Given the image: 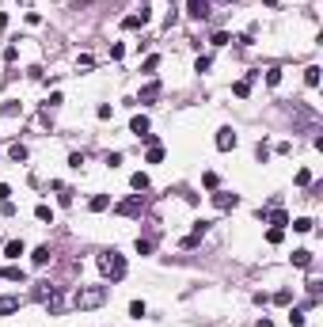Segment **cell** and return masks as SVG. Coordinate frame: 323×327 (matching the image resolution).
I'll return each mask as SVG.
<instances>
[{"instance_id": "obj_6", "label": "cell", "mask_w": 323, "mask_h": 327, "mask_svg": "<svg viewBox=\"0 0 323 327\" xmlns=\"http://www.w3.org/2000/svg\"><path fill=\"white\" fill-rule=\"evenodd\" d=\"M236 145H240V141H236V133H232L228 126H224V129H217V149H220V152H232Z\"/></svg>"}, {"instance_id": "obj_31", "label": "cell", "mask_w": 323, "mask_h": 327, "mask_svg": "<svg viewBox=\"0 0 323 327\" xmlns=\"http://www.w3.org/2000/svg\"><path fill=\"white\" fill-rule=\"evenodd\" d=\"M289 297H293L289 289H278V293H274V304H289Z\"/></svg>"}, {"instance_id": "obj_12", "label": "cell", "mask_w": 323, "mask_h": 327, "mask_svg": "<svg viewBox=\"0 0 323 327\" xmlns=\"http://www.w3.org/2000/svg\"><path fill=\"white\" fill-rule=\"evenodd\" d=\"M130 133H137V137H145V133H148V118H145V114H137V118L130 122Z\"/></svg>"}, {"instance_id": "obj_17", "label": "cell", "mask_w": 323, "mask_h": 327, "mask_svg": "<svg viewBox=\"0 0 323 327\" xmlns=\"http://www.w3.org/2000/svg\"><path fill=\"white\" fill-rule=\"evenodd\" d=\"M304 84H308V88L320 84V65H308V69H304Z\"/></svg>"}, {"instance_id": "obj_11", "label": "cell", "mask_w": 323, "mask_h": 327, "mask_svg": "<svg viewBox=\"0 0 323 327\" xmlns=\"http://www.w3.org/2000/svg\"><path fill=\"white\" fill-rule=\"evenodd\" d=\"M19 304H23L19 297H0V316H12V312H19Z\"/></svg>"}, {"instance_id": "obj_33", "label": "cell", "mask_w": 323, "mask_h": 327, "mask_svg": "<svg viewBox=\"0 0 323 327\" xmlns=\"http://www.w3.org/2000/svg\"><path fill=\"white\" fill-rule=\"evenodd\" d=\"M209 65H213V61H209V57H198V61H194V72H206Z\"/></svg>"}, {"instance_id": "obj_21", "label": "cell", "mask_w": 323, "mask_h": 327, "mask_svg": "<svg viewBox=\"0 0 323 327\" xmlns=\"http://www.w3.org/2000/svg\"><path fill=\"white\" fill-rule=\"evenodd\" d=\"M34 217H38V221H50V225H54V209H50V206H38V209H34Z\"/></svg>"}, {"instance_id": "obj_23", "label": "cell", "mask_w": 323, "mask_h": 327, "mask_svg": "<svg viewBox=\"0 0 323 327\" xmlns=\"http://www.w3.org/2000/svg\"><path fill=\"white\" fill-rule=\"evenodd\" d=\"M145 312H148V308H145V300H133V304H130V316H133V320H141Z\"/></svg>"}, {"instance_id": "obj_9", "label": "cell", "mask_w": 323, "mask_h": 327, "mask_svg": "<svg viewBox=\"0 0 323 327\" xmlns=\"http://www.w3.org/2000/svg\"><path fill=\"white\" fill-rule=\"evenodd\" d=\"M187 12H190V19H206V15H209V4H206V0H190V4H187Z\"/></svg>"}, {"instance_id": "obj_30", "label": "cell", "mask_w": 323, "mask_h": 327, "mask_svg": "<svg viewBox=\"0 0 323 327\" xmlns=\"http://www.w3.org/2000/svg\"><path fill=\"white\" fill-rule=\"evenodd\" d=\"M137 255H152V240H137Z\"/></svg>"}, {"instance_id": "obj_7", "label": "cell", "mask_w": 323, "mask_h": 327, "mask_svg": "<svg viewBox=\"0 0 323 327\" xmlns=\"http://www.w3.org/2000/svg\"><path fill=\"white\" fill-rule=\"evenodd\" d=\"M213 206H217V209H236V206H240V194H228V190H217V194H213Z\"/></svg>"}, {"instance_id": "obj_3", "label": "cell", "mask_w": 323, "mask_h": 327, "mask_svg": "<svg viewBox=\"0 0 323 327\" xmlns=\"http://www.w3.org/2000/svg\"><path fill=\"white\" fill-rule=\"evenodd\" d=\"M114 209H118V213H122V217H137V213H141V209H145V198H141V194H133V198L118 202Z\"/></svg>"}, {"instance_id": "obj_16", "label": "cell", "mask_w": 323, "mask_h": 327, "mask_svg": "<svg viewBox=\"0 0 323 327\" xmlns=\"http://www.w3.org/2000/svg\"><path fill=\"white\" fill-rule=\"evenodd\" d=\"M23 251H27V247H23V240H12L8 247H4V255H8V259H19Z\"/></svg>"}, {"instance_id": "obj_2", "label": "cell", "mask_w": 323, "mask_h": 327, "mask_svg": "<svg viewBox=\"0 0 323 327\" xmlns=\"http://www.w3.org/2000/svg\"><path fill=\"white\" fill-rule=\"evenodd\" d=\"M99 270H103L110 282H122L130 267H126V255H118V251H103V255H99Z\"/></svg>"}, {"instance_id": "obj_15", "label": "cell", "mask_w": 323, "mask_h": 327, "mask_svg": "<svg viewBox=\"0 0 323 327\" xmlns=\"http://www.w3.org/2000/svg\"><path fill=\"white\" fill-rule=\"evenodd\" d=\"M163 160V149H160V141L156 145H148V152H145V164H160Z\"/></svg>"}, {"instance_id": "obj_27", "label": "cell", "mask_w": 323, "mask_h": 327, "mask_svg": "<svg viewBox=\"0 0 323 327\" xmlns=\"http://www.w3.org/2000/svg\"><path fill=\"white\" fill-rule=\"evenodd\" d=\"M266 240H270V243H281V240H285V228H270V232H266Z\"/></svg>"}, {"instance_id": "obj_10", "label": "cell", "mask_w": 323, "mask_h": 327, "mask_svg": "<svg viewBox=\"0 0 323 327\" xmlns=\"http://www.w3.org/2000/svg\"><path fill=\"white\" fill-rule=\"evenodd\" d=\"M50 255H54V251H50V243H42V247H34L30 263H34V267H46V263H50Z\"/></svg>"}, {"instance_id": "obj_20", "label": "cell", "mask_w": 323, "mask_h": 327, "mask_svg": "<svg viewBox=\"0 0 323 327\" xmlns=\"http://www.w3.org/2000/svg\"><path fill=\"white\" fill-rule=\"evenodd\" d=\"M232 91L240 95V99H243V95L251 91V76H243V80H236V88H232Z\"/></svg>"}, {"instance_id": "obj_24", "label": "cell", "mask_w": 323, "mask_h": 327, "mask_svg": "<svg viewBox=\"0 0 323 327\" xmlns=\"http://www.w3.org/2000/svg\"><path fill=\"white\" fill-rule=\"evenodd\" d=\"M266 84L278 88V84H281V69H266Z\"/></svg>"}, {"instance_id": "obj_5", "label": "cell", "mask_w": 323, "mask_h": 327, "mask_svg": "<svg viewBox=\"0 0 323 327\" xmlns=\"http://www.w3.org/2000/svg\"><path fill=\"white\" fill-rule=\"evenodd\" d=\"M209 232V221H198V225H194V232L190 236H183V247H187V251H190V247H198V243H202V236H206Z\"/></svg>"}, {"instance_id": "obj_35", "label": "cell", "mask_w": 323, "mask_h": 327, "mask_svg": "<svg viewBox=\"0 0 323 327\" xmlns=\"http://www.w3.org/2000/svg\"><path fill=\"white\" fill-rule=\"evenodd\" d=\"M8 198H12V186H8V183H0V202H8Z\"/></svg>"}, {"instance_id": "obj_25", "label": "cell", "mask_w": 323, "mask_h": 327, "mask_svg": "<svg viewBox=\"0 0 323 327\" xmlns=\"http://www.w3.org/2000/svg\"><path fill=\"white\" fill-rule=\"evenodd\" d=\"M296 186H312V171H308V168L296 171Z\"/></svg>"}, {"instance_id": "obj_19", "label": "cell", "mask_w": 323, "mask_h": 327, "mask_svg": "<svg viewBox=\"0 0 323 327\" xmlns=\"http://www.w3.org/2000/svg\"><path fill=\"white\" fill-rule=\"evenodd\" d=\"M8 156H12L15 164H23V160H27V149H23V145H12V149H8Z\"/></svg>"}, {"instance_id": "obj_34", "label": "cell", "mask_w": 323, "mask_h": 327, "mask_svg": "<svg viewBox=\"0 0 323 327\" xmlns=\"http://www.w3.org/2000/svg\"><path fill=\"white\" fill-rule=\"evenodd\" d=\"M156 69H160V57L152 54V57H148V61H145V72H156Z\"/></svg>"}, {"instance_id": "obj_13", "label": "cell", "mask_w": 323, "mask_h": 327, "mask_svg": "<svg viewBox=\"0 0 323 327\" xmlns=\"http://www.w3.org/2000/svg\"><path fill=\"white\" fill-rule=\"evenodd\" d=\"M293 267H300V270H304V267H312V251H308V247L293 251Z\"/></svg>"}, {"instance_id": "obj_26", "label": "cell", "mask_w": 323, "mask_h": 327, "mask_svg": "<svg viewBox=\"0 0 323 327\" xmlns=\"http://www.w3.org/2000/svg\"><path fill=\"white\" fill-rule=\"evenodd\" d=\"M0 278H8V282H19V285H23V270H15V267H12V270H0Z\"/></svg>"}, {"instance_id": "obj_14", "label": "cell", "mask_w": 323, "mask_h": 327, "mask_svg": "<svg viewBox=\"0 0 323 327\" xmlns=\"http://www.w3.org/2000/svg\"><path fill=\"white\" fill-rule=\"evenodd\" d=\"M107 206H110V198H107V194H95V198L88 202V209H91V213H103Z\"/></svg>"}, {"instance_id": "obj_36", "label": "cell", "mask_w": 323, "mask_h": 327, "mask_svg": "<svg viewBox=\"0 0 323 327\" xmlns=\"http://www.w3.org/2000/svg\"><path fill=\"white\" fill-rule=\"evenodd\" d=\"M263 4H266V8H278V0H263Z\"/></svg>"}, {"instance_id": "obj_32", "label": "cell", "mask_w": 323, "mask_h": 327, "mask_svg": "<svg viewBox=\"0 0 323 327\" xmlns=\"http://www.w3.org/2000/svg\"><path fill=\"white\" fill-rule=\"evenodd\" d=\"M69 168H76V171L84 168V152H73V156H69Z\"/></svg>"}, {"instance_id": "obj_4", "label": "cell", "mask_w": 323, "mask_h": 327, "mask_svg": "<svg viewBox=\"0 0 323 327\" xmlns=\"http://www.w3.org/2000/svg\"><path fill=\"white\" fill-rule=\"evenodd\" d=\"M148 15H152V12H148L145 4H141V8H137V15H126V19H122V27H126V30H137V27H145V23H148Z\"/></svg>"}, {"instance_id": "obj_29", "label": "cell", "mask_w": 323, "mask_h": 327, "mask_svg": "<svg viewBox=\"0 0 323 327\" xmlns=\"http://www.w3.org/2000/svg\"><path fill=\"white\" fill-rule=\"evenodd\" d=\"M270 221H274V228H285V225H289V217L281 213V209H278V213H270Z\"/></svg>"}, {"instance_id": "obj_22", "label": "cell", "mask_w": 323, "mask_h": 327, "mask_svg": "<svg viewBox=\"0 0 323 327\" xmlns=\"http://www.w3.org/2000/svg\"><path fill=\"white\" fill-rule=\"evenodd\" d=\"M312 225H316L312 217H296V221H293V228H296V232H312Z\"/></svg>"}, {"instance_id": "obj_18", "label": "cell", "mask_w": 323, "mask_h": 327, "mask_svg": "<svg viewBox=\"0 0 323 327\" xmlns=\"http://www.w3.org/2000/svg\"><path fill=\"white\" fill-rule=\"evenodd\" d=\"M130 186H133V190H148V175H145V171H137V175L130 179Z\"/></svg>"}, {"instance_id": "obj_8", "label": "cell", "mask_w": 323, "mask_h": 327, "mask_svg": "<svg viewBox=\"0 0 323 327\" xmlns=\"http://www.w3.org/2000/svg\"><path fill=\"white\" fill-rule=\"evenodd\" d=\"M152 99H160V84L152 80V84L141 88V95H137V103H152Z\"/></svg>"}, {"instance_id": "obj_1", "label": "cell", "mask_w": 323, "mask_h": 327, "mask_svg": "<svg viewBox=\"0 0 323 327\" xmlns=\"http://www.w3.org/2000/svg\"><path fill=\"white\" fill-rule=\"evenodd\" d=\"M107 297H110L107 285H80V289L73 293V304L84 312V308H99V304H107Z\"/></svg>"}, {"instance_id": "obj_28", "label": "cell", "mask_w": 323, "mask_h": 327, "mask_svg": "<svg viewBox=\"0 0 323 327\" xmlns=\"http://www.w3.org/2000/svg\"><path fill=\"white\" fill-rule=\"evenodd\" d=\"M232 42V34H228V30H217V34H213V46H228Z\"/></svg>"}]
</instances>
